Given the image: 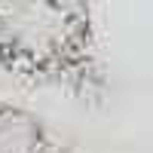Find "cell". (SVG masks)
Returning a JSON list of instances; mask_svg holds the SVG:
<instances>
[{"instance_id": "1", "label": "cell", "mask_w": 153, "mask_h": 153, "mask_svg": "<svg viewBox=\"0 0 153 153\" xmlns=\"http://www.w3.org/2000/svg\"><path fill=\"white\" fill-rule=\"evenodd\" d=\"M0 68L31 89H55L89 107L107 98L86 0H0Z\"/></svg>"}, {"instance_id": "2", "label": "cell", "mask_w": 153, "mask_h": 153, "mask_svg": "<svg viewBox=\"0 0 153 153\" xmlns=\"http://www.w3.org/2000/svg\"><path fill=\"white\" fill-rule=\"evenodd\" d=\"M0 153H80L55 129L19 104L0 101Z\"/></svg>"}]
</instances>
